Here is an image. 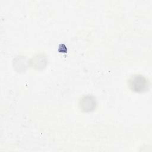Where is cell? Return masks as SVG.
<instances>
[{"label": "cell", "mask_w": 152, "mask_h": 152, "mask_svg": "<svg viewBox=\"0 0 152 152\" xmlns=\"http://www.w3.org/2000/svg\"><path fill=\"white\" fill-rule=\"evenodd\" d=\"M130 89L137 93H141L146 91L149 87L148 80L141 75H134L132 76L128 81Z\"/></svg>", "instance_id": "cell-1"}, {"label": "cell", "mask_w": 152, "mask_h": 152, "mask_svg": "<svg viewBox=\"0 0 152 152\" xmlns=\"http://www.w3.org/2000/svg\"><path fill=\"white\" fill-rule=\"evenodd\" d=\"M81 110L84 112L94 110L96 107V100L94 97L91 95H86L82 97L79 102Z\"/></svg>", "instance_id": "cell-2"}, {"label": "cell", "mask_w": 152, "mask_h": 152, "mask_svg": "<svg viewBox=\"0 0 152 152\" xmlns=\"http://www.w3.org/2000/svg\"><path fill=\"white\" fill-rule=\"evenodd\" d=\"M33 67H35L37 68H43L45 67V65L46 64V59L45 56L42 54L37 55V56H34L32 61L30 62Z\"/></svg>", "instance_id": "cell-3"}]
</instances>
